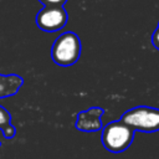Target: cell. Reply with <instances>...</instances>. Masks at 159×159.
<instances>
[{
    "label": "cell",
    "mask_w": 159,
    "mask_h": 159,
    "mask_svg": "<svg viewBox=\"0 0 159 159\" xmlns=\"http://www.w3.org/2000/svg\"><path fill=\"white\" fill-rule=\"evenodd\" d=\"M81 48L80 37L75 32L67 31L61 34L55 40L51 48V58L56 65L68 67L80 60Z\"/></svg>",
    "instance_id": "3957f363"
},
{
    "label": "cell",
    "mask_w": 159,
    "mask_h": 159,
    "mask_svg": "<svg viewBox=\"0 0 159 159\" xmlns=\"http://www.w3.org/2000/svg\"><path fill=\"white\" fill-rule=\"evenodd\" d=\"M135 132L120 120H113L102 127L101 142L107 152L118 154L127 150L134 139Z\"/></svg>",
    "instance_id": "6da1fadb"
},
{
    "label": "cell",
    "mask_w": 159,
    "mask_h": 159,
    "mask_svg": "<svg viewBox=\"0 0 159 159\" xmlns=\"http://www.w3.org/2000/svg\"><path fill=\"white\" fill-rule=\"evenodd\" d=\"M43 5H53V6H63L67 0H39Z\"/></svg>",
    "instance_id": "ba28073f"
},
{
    "label": "cell",
    "mask_w": 159,
    "mask_h": 159,
    "mask_svg": "<svg viewBox=\"0 0 159 159\" xmlns=\"http://www.w3.org/2000/svg\"><path fill=\"white\" fill-rule=\"evenodd\" d=\"M158 29H159V25H158Z\"/></svg>",
    "instance_id": "30bf717a"
},
{
    "label": "cell",
    "mask_w": 159,
    "mask_h": 159,
    "mask_svg": "<svg viewBox=\"0 0 159 159\" xmlns=\"http://www.w3.org/2000/svg\"><path fill=\"white\" fill-rule=\"evenodd\" d=\"M67 12L63 6L45 5L36 15V25L46 32H55L65 27Z\"/></svg>",
    "instance_id": "277c9868"
},
{
    "label": "cell",
    "mask_w": 159,
    "mask_h": 159,
    "mask_svg": "<svg viewBox=\"0 0 159 159\" xmlns=\"http://www.w3.org/2000/svg\"><path fill=\"white\" fill-rule=\"evenodd\" d=\"M0 130L2 132L4 137H6V138H12L16 133L15 127L11 125L10 113L2 106H0Z\"/></svg>",
    "instance_id": "52a82bcc"
},
{
    "label": "cell",
    "mask_w": 159,
    "mask_h": 159,
    "mask_svg": "<svg viewBox=\"0 0 159 159\" xmlns=\"http://www.w3.org/2000/svg\"><path fill=\"white\" fill-rule=\"evenodd\" d=\"M22 86V78L16 75H0V98L15 94Z\"/></svg>",
    "instance_id": "8992f818"
},
{
    "label": "cell",
    "mask_w": 159,
    "mask_h": 159,
    "mask_svg": "<svg viewBox=\"0 0 159 159\" xmlns=\"http://www.w3.org/2000/svg\"><path fill=\"white\" fill-rule=\"evenodd\" d=\"M104 114V109L99 106L89 107L86 111H81L76 116L75 127L80 132L93 133L102 129V116Z\"/></svg>",
    "instance_id": "5b68a950"
},
{
    "label": "cell",
    "mask_w": 159,
    "mask_h": 159,
    "mask_svg": "<svg viewBox=\"0 0 159 159\" xmlns=\"http://www.w3.org/2000/svg\"><path fill=\"white\" fill-rule=\"evenodd\" d=\"M152 43L153 46L159 51V29L157 27V30L154 31V34L152 35Z\"/></svg>",
    "instance_id": "9c48e42d"
},
{
    "label": "cell",
    "mask_w": 159,
    "mask_h": 159,
    "mask_svg": "<svg viewBox=\"0 0 159 159\" xmlns=\"http://www.w3.org/2000/svg\"><path fill=\"white\" fill-rule=\"evenodd\" d=\"M119 120L134 132L155 133L159 132V108L137 106L125 111Z\"/></svg>",
    "instance_id": "7a4b0ae2"
}]
</instances>
